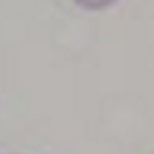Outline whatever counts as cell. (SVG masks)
Returning <instances> with one entry per match:
<instances>
[{
  "instance_id": "1",
  "label": "cell",
  "mask_w": 154,
  "mask_h": 154,
  "mask_svg": "<svg viewBox=\"0 0 154 154\" xmlns=\"http://www.w3.org/2000/svg\"><path fill=\"white\" fill-rule=\"evenodd\" d=\"M79 6L89 10H99L108 6L114 0H75Z\"/></svg>"
}]
</instances>
